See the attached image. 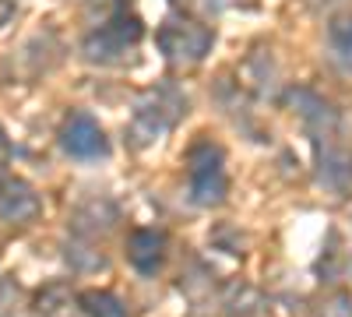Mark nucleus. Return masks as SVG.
<instances>
[{
  "mask_svg": "<svg viewBox=\"0 0 352 317\" xmlns=\"http://www.w3.org/2000/svg\"><path fill=\"white\" fill-rule=\"evenodd\" d=\"M64 145H67V152H71V155H78V159H92V155L106 152L99 127H96L92 120H88V117H74V120H71Z\"/></svg>",
  "mask_w": 352,
  "mask_h": 317,
  "instance_id": "nucleus-1",
  "label": "nucleus"
}]
</instances>
